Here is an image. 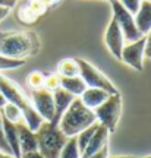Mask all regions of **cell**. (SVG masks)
<instances>
[{"instance_id": "6da1fadb", "label": "cell", "mask_w": 151, "mask_h": 158, "mask_svg": "<svg viewBox=\"0 0 151 158\" xmlns=\"http://www.w3.org/2000/svg\"><path fill=\"white\" fill-rule=\"evenodd\" d=\"M40 41L35 32H5L0 31V54L11 59L25 60L37 54Z\"/></svg>"}, {"instance_id": "277c9868", "label": "cell", "mask_w": 151, "mask_h": 158, "mask_svg": "<svg viewBox=\"0 0 151 158\" xmlns=\"http://www.w3.org/2000/svg\"><path fill=\"white\" fill-rule=\"evenodd\" d=\"M35 136L38 152L44 158H59L62 148L67 141V136L59 129V126L50 122H43Z\"/></svg>"}, {"instance_id": "5b68a950", "label": "cell", "mask_w": 151, "mask_h": 158, "mask_svg": "<svg viewBox=\"0 0 151 158\" xmlns=\"http://www.w3.org/2000/svg\"><path fill=\"white\" fill-rule=\"evenodd\" d=\"M97 122L104 126L110 133L116 130L122 113V97L120 94H110L106 101L93 110Z\"/></svg>"}, {"instance_id": "d6986e66", "label": "cell", "mask_w": 151, "mask_h": 158, "mask_svg": "<svg viewBox=\"0 0 151 158\" xmlns=\"http://www.w3.org/2000/svg\"><path fill=\"white\" fill-rule=\"evenodd\" d=\"M57 75L63 78L79 76V66L76 59H62L57 63Z\"/></svg>"}, {"instance_id": "30bf717a", "label": "cell", "mask_w": 151, "mask_h": 158, "mask_svg": "<svg viewBox=\"0 0 151 158\" xmlns=\"http://www.w3.org/2000/svg\"><path fill=\"white\" fill-rule=\"evenodd\" d=\"M45 12L47 7L40 0H22L16 10V18L22 23H34Z\"/></svg>"}, {"instance_id": "3957f363", "label": "cell", "mask_w": 151, "mask_h": 158, "mask_svg": "<svg viewBox=\"0 0 151 158\" xmlns=\"http://www.w3.org/2000/svg\"><path fill=\"white\" fill-rule=\"evenodd\" d=\"M95 122H97V118H95L94 111L85 107L79 97H75L72 104L67 107V110L60 117L57 126L67 138H72V136L78 135L79 132L85 130L87 127H90Z\"/></svg>"}, {"instance_id": "484cf974", "label": "cell", "mask_w": 151, "mask_h": 158, "mask_svg": "<svg viewBox=\"0 0 151 158\" xmlns=\"http://www.w3.org/2000/svg\"><path fill=\"white\" fill-rule=\"evenodd\" d=\"M119 3L129 12V13H132L135 15L138 9H140V5H141V0H118Z\"/></svg>"}, {"instance_id": "4fadbf2b", "label": "cell", "mask_w": 151, "mask_h": 158, "mask_svg": "<svg viewBox=\"0 0 151 158\" xmlns=\"http://www.w3.org/2000/svg\"><path fill=\"white\" fill-rule=\"evenodd\" d=\"M53 100H54V117L50 123L59 124V120L63 116V113L67 110V107L72 104V101L75 100V97L65 91L63 88H57L56 91H53Z\"/></svg>"}, {"instance_id": "d6a6232c", "label": "cell", "mask_w": 151, "mask_h": 158, "mask_svg": "<svg viewBox=\"0 0 151 158\" xmlns=\"http://www.w3.org/2000/svg\"><path fill=\"white\" fill-rule=\"evenodd\" d=\"M0 6H6L12 9L13 6H16V0H0Z\"/></svg>"}, {"instance_id": "1f68e13d", "label": "cell", "mask_w": 151, "mask_h": 158, "mask_svg": "<svg viewBox=\"0 0 151 158\" xmlns=\"http://www.w3.org/2000/svg\"><path fill=\"white\" fill-rule=\"evenodd\" d=\"M9 13H11V9H9V7H6V6H0V22H2V21H3Z\"/></svg>"}, {"instance_id": "7a4b0ae2", "label": "cell", "mask_w": 151, "mask_h": 158, "mask_svg": "<svg viewBox=\"0 0 151 158\" xmlns=\"http://www.w3.org/2000/svg\"><path fill=\"white\" fill-rule=\"evenodd\" d=\"M0 92L5 95L7 102H12V104H15L16 107L21 108L25 124H27L32 132H37L44 120L35 111V108L32 107L31 100L24 94V91L21 89L13 81L7 79L2 73H0Z\"/></svg>"}, {"instance_id": "5bb4252c", "label": "cell", "mask_w": 151, "mask_h": 158, "mask_svg": "<svg viewBox=\"0 0 151 158\" xmlns=\"http://www.w3.org/2000/svg\"><path fill=\"white\" fill-rule=\"evenodd\" d=\"M109 136H110V132H109L104 126H101V124L98 123V127H97L95 133L93 135V138H91L90 143L87 145L85 151L82 152L81 158H88L94 152L100 151L101 148H104L107 143H109Z\"/></svg>"}, {"instance_id": "52a82bcc", "label": "cell", "mask_w": 151, "mask_h": 158, "mask_svg": "<svg viewBox=\"0 0 151 158\" xmlns=\"http://www.w3.org/2000/svg\"><path fill=\"white\" fill-rule=\"evenodd\" d=\"M112 10H113V19H116L119 28L122 29L123 38H125V44L135 43V41H138L140 38L144 37V35L138 31V28H136L134 15L129 13L119 2H113L112 3Z\"/></svg>"}, {"instance_id": "7402d4cb", "label": "cell", "mask_w": 151, "mask_h": 158, "mask_svg": "<svg viewBox=\"0 0 151 158\" xmlns=\"http://www.w3.org/2000/svg\"><path fill=\"white\" fill-rule=\"evenodd\" d=\"M0 111H2V116H3L6 120H9V122H12V123H15V124L19 123L21 120H24L21 108L16 107V106L12 104V102H7Z\"/></svg>"}, {"instance_id": "836d02e7", "label": "cell", "mask_w": 151, "mask_h": 158, "mask_svg": "<svg viewBox=\"0 0 151 158\" xmlns=\"http://www.w3.org/2000/svg\"><path fill=\"white\" fill-rule=\"evenodd\" d=\"M6 104H7V101H6L5 95H3V94H2V92H0V110H2V108L5 107Z\"/></svg>"}, {"instance_id": "83f0119b", "label": "cell", "mask_w": 151, "mask_h": 158, "mask_svg": "<svg viewBox=\"0 0 151 158\" xmlns=\"http://www.w3.org/2000/svg\"><path fill=\"white\" fill-rule=\"evenodd\" d=\"M88 158H109V145H106L104 148H101L100 151L94 152L93 155H90Z\"/></svg>"}, {"instance_id": "8992f818", "label": "cell", "mask_w": 151, "mask_h": 158, "mask_svg": "<svg viewBox=\"0 0 151 158\" xmlns=\"http://www.w3.org/2000/svg\"><path fill=\"white\" fill-rule=\"evenodd\" d=\"M76 62L79 66V78L85 82L87 88H98L109 94H119L118 88L113 85L112 81L103 72H100L94 64H91L84 59H76Z\"/></svg>"}, {"instance_id": "e0dca14e", "label": "cell", "mask_w": 151, "mask_h": 158, "mask_svg": "<svg viewBox=\"0 0 151 158\" xmlns=\"http://www.w3.org/2000/svg\"><path fill=\"white\" fill-rule=\"evenodd\" d=\"M109 92L103 89H98V88H87V89L81 94V101L84 102L85 107H88L90 110H94L97 108L100 104L106 101L107 98H109Z\"/></svg>"}, {"instance_id": "8d00e7d4", "label": "cell", "mask_w": 151, "mask_h": 158, "mask_svg": "<svg viewBox=\"0 0 151 158\" xmlns=\"http://www.w3.org/2000/svg\"><path fill=\"white\" fill-rule=\"evenodd\" d=\"M109 2H110V3H113V2H118V0H109Z\"/></svg>"}, {"instance_id": "cb8c5ba5", "label": "cell", "mask_w": 151, "mask_h": 158, "mask_svg": "<svg viewBox=\"0 0 151 158\" xmlns=\"http://www.w3.org/2000/svg\"><path fill=\"white\" fill-rule=\"evenodd\" d=\"M25 64V60H18V59H11L0 54V70H11V69H18Z\"/></svg>"}, {"instance_id": "ffe728a7", "label": "cell", "mask_w": 151, "mask_h": 158, "mask_svg": "<svg viewBox=\"0 0 151 158\" xmlns=\"http://www.w3.org/2000/svg\"><path fill=\"white\" fill-rule=\"evenodd\" d=\"M59 158H81V151L78 148V142H76V136L67 138L66 143L63 145Z\"/></svg>"}, {"instance_id": "4dcf8cb0", "label": "cell", "mask_w": 151, "mask_h": 158, "mask_svg": "<svg viewBox=\"0 0 151 158\" xmlns=\"http://www.w3.org/2000/svg\"><path fill=\"white\" fill-rule=\"evenodd\" d=\"M43 5L47 7V9H50V7H53V6H56V5H59L62 0H40Z\"/></svg>"}, {"instance_id": "2e32d148", "label": "cell", "mask_w": 151, "mask_h": 158, "mask_svg": "<svg viewBox=\"0 0 151 158\" xmlns=\"http://www.w3.org/2000/svg\"><path fill=\"white\" fill-rule=\"evenodd\" d=\"M2 120H3V132H5V139L7 142V145L11 148L12 155L15 158H21V148H19V138H18V130H16V124L6 120L3 116H2Z\"/></svg>"}, {"instance_id": "7c38bea8", "label": "cell", "mask_w": 151, "mask_h": 158, "mask_svg": "<svg viewBox=\"0 0 151 158\" xmlns=\"http://www.w3.org/2000/svg\"><path fill=\"white\" fill-rule=\"evenodd\" d=\"M16 130H18V138H19L21 154L31 152V151H38L35 132H32V130L29 129L24 120H21L19 123H16ZM21 157H22V155H21Z\"/></svg>"}, {"instance_id": "74e56055", "label": "cell", "mask_w": 151, "mask_h": 158, "mask_svg": "<svg viewBox=\"0 0 151 158\" xmlns=\"http://www.w3.org/2000/svg\"><path fill=\"white\" fill-rule=\"evenodd\" d=\"M144 158H151V155H148V157H144Z\"/></svg>"}, {"instance_id": "d590c367", "label": "cell", "mask_w": 151, "mask_h": 158, "mask_svg": "<svg viewBox=\"0 0 151 158\" xmlns=\"http://www.w3.org/2000/svg\"><path fill=\"white\" fill-rule=\"evenodd\" d=\"M109 158H136L132 155H116V157H109Z\"/></svg>"}, {"instance_id": "603a6c76", "label": "cell", "mask_w": 151, "mask_h": 158, "mask_svg": "<svg viewBox=\"0 0 151 158\" xmlns=\"http://www.w3.org/2000/svg\"><path fill=\"white\" fill-rule=\"evenodd\" d=\"M44 78L45 75L40 70H34L27 76V84L31 89H40V88H44Z\"/></svg>"}, {"instance_id": "4316f807", "label": "cell", "mask_w": 151, "mask_h": 158, "mask_svg": "<svg viewBox=\"0 0 151 158\" xmlns=\"http://www.w3.org/2000/svg\"><path fill=\"white\" fill-rule=\"evenodd\" d=\"M0 151L5 154H11L12 155V151L9 145H7V142L5 139V132H3V120H2V111H0Z\"/></svg>"}, {"instance_id": "f1b7e54d", "label": "cell", "mask_w": 151, "mask_h": 158, "mask_svg": "<svg viewBox=\"0 0 151 158\" xmlns=\"http://www.w3.org/2000/svg\"><path fill=\"white\" fill-rule=\"evenodd\" d=\"M144 56L151 59V31L145 35V50H144Z\"/></svg>"}, {"instance_id": "8fae6325", "label": "cell", "mask_w": 151, "mask_h": 158, "mask_svg": "<svg viewBox=\"0 0 151 158\" xmlns=\"http://www.w3.org/2000/svg\"><path fill=\"white\" fill-rule=\"evenodd\" d=\"M104 41H106V45H107V48H109V51L118 60H120L122 50H123V47H125V38H123L122 29L119 28L116 19H113V18H112V21L109 22V25H107Z\"/></svg>"}, {"instance_id": "d4e9b609", "label": "cell", "mask_w": 151, "mask_h": 158, "mask_svg": "<svg viewBox=\"0 0 151 158\" xmlns=\"http://www.w3.org/2000/svg\"><path fill=\"white\" fill-rule=\"evenodd\" d=\"M44 88L49 91H56L57 88H60V76L57 73H49L44 78Z\"/></svg>"}, {"instance_id": "ac0fdd59", "label": "cell", "mask_w": 151, "mask_h": 158, "mask_svg": "<svg viewBox=\"0 0 151 158\" xmlns=\"http://www.w3.org/2000/svg\"><path fill=\"white\" fill-rule=\"evenodd\" d=\"M60 88L71 92L73 97H81V94L87 89V85L79 76H72V78L60 76Z\"/></svg>"}, {"instance_id": "e575fe53", "label": "cell", "mask_w": 151, "mask_h": 158, "mask_svg": "<svg viewBox=\"0 0 151 158\" xmlns=\"http://www.w3.org/2000/svg\"><path fill=\"white\" fill-rule=\"evenodd\" d=\"M0 158H15V157L11 155V154H5V152H2V151H0Z\"/></svg>"}, {"instance_id": "f546056e", "label": "cell", "mask_w": 151, "mask_h": 158, "mask_svg": "<svg viewBox=\"0 0 151 158\" xmlns=\"http://www.w3.org/2000/svg\"><path fill=\"white\" fill-rule=\"evenodd\" d=\"M21 158H44L38 151H31V152H25L22 154V157Z\"/></svg>"}, {"instance_id": "9c48e42d", "label": "cell", "mask_w": 151, "mask_h": 158, "mask_svg": "<svg viewBox=\"0 0 151 158\" xmlns=\"http://www.w3.org/2000/svg\"><path fill=\"white\" fill-rule=\"evenodd\" d=\"M144 50H145V37L140 38L135 43L125 44L120 60L123 63H126L128 66H131L132 69L141 72L144 68Z\"/></svg>"}, {"instance_id": "ba28073f", "label": "cell", "mask_w": 151, "mask_h": 158, "mask_svg": "<svg viewBox=\"0 0 151 158\" xmlns=\"http://www.w3.org/2000/svg\"><path fill=\"white\" fill-rule=\"evenodd\" d=\"M31 102L35 111L41 116L44 122H51L54 117V100L53 92L45 88L31 91Z\"/></svg>"}, {"instance_id": "9a60e30c", "label": "cell", "mask_w": 151, "mask_h": 158, "mask_svg": "<svg viewBox=\"0 0 151 158\" xmlns=\"http://www.w3.org/2000/svg\"><path fill=\"white\" fill-rule=\"evenodd\" d=\"M136 28L145 37L151 31V0H141L138 12L134 15Z\"/></svg>"}, {"instance_id": "44dd1931", "label": "cell", "mask_w": 151, "mask_h": 158, "mask_svg": "<svg viewBox=\"0 0 151 158\" xmlns=\"http://www.w3.org/2000/svg\"><path fill=\"white\" fill-rule=\"evenodd\" d=\"M97 127H98V122H95L94 124H91L90 127H87L85 130L79 132L78 135H76V142H78V148H79V151H81V155H82V152L85 151L87 145L90 143L91 138H93V135L95 133Z\"/></svg>"}]
</instances>
